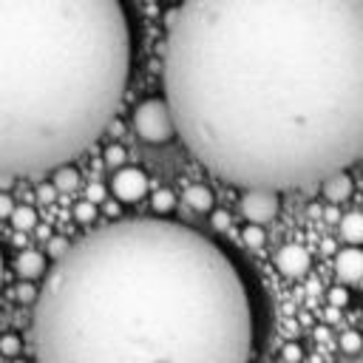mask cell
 <instances>
[{
    "label": "cell",
    "mask_w": 363,
    "mask_h": 363,
    "mask_svg": "<svg viewBox=\"0 0 363 363\" xmlns=\"http://www.w3.org/2000/svg\"><path fill=\"white\" fill-rule=\"evenodd\" d=\"M162 85L216 179L303 190L363 159V0H182Z\"/></svg>",
    "instance_id": "1"
},
{
    "label": "cell",
    "mask_w": 363,
    "mask_h": 363,
    "mask_svg": "<svg viewBox=\"0 0 363 363\" xmlns=\"http://www.w3.org/2000/svg\"><path fill=\"white\" fill-rule=\"evenodd\" d=\"M34 363H252V292L233 255L164 218L85 233L45 272Z\"/></svg>",
    "instance_id": "2"
},
{
    "label": "cell",
    "mask_w": 363,
    "mask_h": 363,
    "mask_svg": "<svg viewBox=\"0 0 363 363\" xmlns=\"http://www.w3.org/2000/svg\"><path fill=\"white\" fill-rule=\"evenodd\" d=\"M128 74L122 0H0V179L85 153L113 122Z\"/></svg>",
    "instance_id": "3"
},
{
    "label": "cell",
    "mask_w": 363,
    "mask_h": 363,
    "mask_svg": "<svg viewBox=\"0 0 363 363\" xmlns=\"http://www.w3.org/2000/svg\"><path fill=\"white\" fill-rule=\"evenodd\" d=\"M133 130L147 145H162V142L173 139L176 136V122H173L167 99L153 96V99L139 102L136 111H133Z\"/></svg>",
    "instance_id": "4"
},
{
    "label": "cell",
    "mask_w": 363,
    "mask_h": 363,
    "mask_svg": "<svg viewBox=\"0 0 363 363\" xmlns=\"http://www.w3.org/2000/svg\"><path fill=\"white\" fill-rule=\"evenodd\" d=\"M281 193L278 190H267V187H247L241 193V213L250 224H269L275 216H278V199Z\"/></svg>",
    "instance_id": "5"
},
{
    "label": "cell",
    "mask_w": 363,
    "mask_h": 363,
    "mask_svg": "<svg viewBox=\"0 0 363 363\" xmlns=\"http://www.w3.org/2000/svg\"><path fill=\"white\" fill-rule=\"evenodd\" d=\"M111 193L116 201H125V204H136L147 196V176L139 170V167H119L111 179Z\"/></svg>",
    "instance_id": "6"
},
{
    "label": "cell",
    "mask_w": 363,
    "mask_h": 363,
    "mask_svg": "<svg viewBox=\"0 0 363 363\" xmlns=\"http://www.w3.org/2000/svg\"><path fill=\"white\" fill-rule=\"evenodd\" d=\"M309 250L301 247V244H284L278 252H275V269L284 275V278H301L309 272Z\"/></svg>",
    "instance_id": "7"
},
{
    "label": "cell",
    "mask_w": 363,
    "mask_h": 363,
    "mask_svg": "<svg viewBox=\"0 0 363 363\" xmlns=\"http://www.w3.org/2000/svg\"><path fill=\"white\" fill-rule=\"evenodd\" d=\"M335 272L343 284H357L363 281V250L357 247H346L337 252L335 258Z\"/></svg>",
    "instance_id": "8"
},
{
    "label": "cell",
    "mask_w": 363,
    "mask_h": 363,
    "mask_svg": "<svg viewBox=\"0 0 363 363\" xmlns=\"http://www.w3.org/2000/svg\"><path fill=\"white\" fill-rule=\"evenodd\" d=\"M14 269L23 281H34V278H43L48 272V261H45V252L40 250H23L14 261Z\"/></svg>",
    "instance_id": "9"
},
{
    "label": "cell",
    "mask_w": 363,
    "mask_h": 363,
    "mask_svg": "<svg viewBox=\"0 0 363 363\" xmlns=\"http://www.w3.org/2000/svg\"><path fill=\"white\" fill-rule=\"evenodd\" d=\"M320 193H323V199H326L329 204H343V201L352 196V176H349L346 170L332 173V176L320 184Z\"/></svg>",
    "instance_id": "10"
},
{
    "label": "cell",
    "mask_w": 363,
    "mask_h": 363,
    "mask_svg": "<svg viewBox=\"0 0 363 363\" xmlns=\"http://www.w3.org/2000/svg\"><path fill=\"white\" fill-rule=\"evenodd\" d=\"M337 230H340V238H343L349 247H357V244H363V213L352 210V213L340 216V221H337Z\"/></svg>",
    "instance_id": "11"
},
{
    "label": "cell",
    "mask_w": 363,
    "mask_h": 363,
    "mask_svg": "<svg viewBox=\"0 0 363 363\" xmlns=\"http://www.w3.org/2000/svg\"><path fill=\"white\" fill-rule=\"evenodd\" d=\"M184 204L190 210H199V213H207L213 207V190L207 184H193L184 190Z\"/></svg>",
    "instance_id": "12"
},
{
    "label": "cell",
    "mask_w": 363,
    "mask_h": 363,
    "mask_svg": "<svg viewBox=\"0 0 363 363\" xmlns=\"http://www.w3.org/2000/svg\"><path fill=\"white\" fill-rule=\"evenodd\" d=\"M51 184H54L57 190H62V193H71V190L79 184V173H77V167H71V164L57 167V170L51 173Z\"/></svg>",
    "instance_id": "13"
},
{
    "label": "cell",
    "mask_w": 363,
    "mask_h": 363,
    "mask_svg": "<svg viewBox=\"0 0 363 363\" xmlns=\"http://www.w3.org/2000/svg\"><path fill=\"white\" fill-rule=\"evenodd\" d=\"M11 227L26 233V230H34L37 227V210L28 207V204H17L14 213H11Z\"/></svg>",
    "instance_id": "14"
},
{
    "label": "cell",
    "mask_w": 363,
    "mask_h": 363,
    "mask_svg": "<svg viewBox=\"0 0 363 363\" xmlns=\"http://www.w3.org/2000/svg\"><path fill=\"white\" fill-rule=\"evenodd\" d=\"M337 346H340L343 354H360V349H363V337H360L357 329H343L340 337H337Z\"/></svg>",
    "instance_id": "15"
},
{
    "label": "cell",
    "mask_w": 363,
    "mask_h": 363,
    "mask_svg": "<svg viewBox=\"0 0 363 363\" xmlns=\"http://www.w3.org/2000/svg\"><path fill=\"white\" fill-rule=\"evenodd\" d=\"M150 207H153V213H159V216L170 213V210L176 207V196H173V190H167V187L156 190V193L150 196Z\"/></svg>",
    "instance_id": "16"
},
{
    "label": "cell",
    "mask_w": 363,
    "mask_h": 363,
    "mask_svg": "<svg viewBox=\"0 0 363 363\" xmlns=\"http://www.w3.org/2000/svg\"><path fill=\"white\" fill-rule=\"evenodd\" d=\"M241 241H244L250 250H261V247H264V241H267L264 227H261V224H247V227L241 230Z\"/></svg>",
    "instance_id": "17"
},
{
    "label": "cell",
    "mask_w": 363,
    "mask_h": 363,
    "mask_svg": "<svg viewBox=\"0 0 363 363\" xmlns=\"http://www.w3.org/2000/svg\"><path fill=\"white\" fill-rule=\"evenodd\" d=\"M23 352V340H20V335H14V332H6V335H0V354L3 357H17Z\"/></svg>",
    "instance_id": "18"
},
{
    "label": "cell",
    "mask_w": 363,
    "mask_h": 363,
    "mask_svg": "<svg viewBox=\"0 0 363 363\" xmlns=\"http://www.w3.org/2000/svg\"><path fill=\"white\" fill-rule=\"evenodd\" d=\"M74 218H77L79 224H91V221L96 218V204H94L91 199H85V201H79V204L74 207Z\"/></svg>",
    "instance_id": "19"
},
{
    "label": "cell",
    "mask_w": 363,
    "mask_h": 363,
    "mask_svg": "<svg viewBox=\"0 0 363 363\" xmlns=\"http://www.w3.org/2000/svg\"><path fill=\"white\" fill-rule=\"evenodd\" d=\"M326 298H329V306H337V309H343V306L349 303V289H346L343 284H337V286H332V289L326 292Z\"/></svg>",
    "instance_id": "20"
},
{
    "label": "cell",
    "mask_w": 363,
    "mask_h": 363,
    "mask_svg": "<svg viewBox=\"0 0 363 363\" xmlns=\"http://www.w3.org/2000/svg\"><path fill=\"white\" fill-rule=\"evenodd\" d=\"M281 360H284V363H301V360H303V349H301L295 340H289V343L281 346Z\"/></svg>",
    "instance_id": "21"
},
{
    "label": "cell",
    "mask_w": 363,
    "mask_h": 363,
    "mask_svg": "<svg viewBox=\"0 0 363 363\" xmlns=\"http://www.w3.org/2000/svg\"><path fill=\"white\" fill-rule=\"evenodd\" d=\"M14 295H17V301H20V303H31V306H34V301H37L40 289H37L31 281H26V284H20V286H17V292H14Z\"/></svg>",
    "instance_id": "22"
},
{
    "label": "cell",
    "mask_w": 363,
    "mask_h": 363,
    "mask_svg": "<svg viewBox=\"0 0 363 363\" xmlns=\"http://www.w3.org/2000/svg\"><path fill=\"white\" fill-rule=\"evenodd\" d=\"M68 247H71V241L68 238H62V235H54V238H48V255L57 261L60 255H65L68 252Z\"/></svg>",
    "instance_id": "23"
},
{
    "label": "cell",
    "mask_w": 363,
    "mask_h": 363,
    "mask_svg": "<svg viewBox=\"0 0 363 363\" xmlns=\"http://www.w3.org/2000/svg\"><path fill=\"white\" fill-rule=\"evenodd\" d=\"M105 162H108V164H113V167H119V164L125 162V147H119V145H111V147L105 150Z\"/></svg>",
    "instance_id": "24"
},
{
    "label": "cell",
    "mask_w": 363,
    "mask_h": 363,
    "mask_svg": "<svg viewBox=\"0 0 363 363\" xmlns=\"http://www.w3.org/2000/svg\"><path fill=\"white\" fill-rule=\"evenodd\" d=\"M14 199L9 196V193H0V218H11V213H14Z\"/></svg>",
    "instance_id": "25"
},
{
    "label": "cell",
    "mask_w": 363,
    "mask_h": 363,
    "mask_svg": "<svg viewBox=\"0 0 363 363\" xmlns=\"http://www.w3.org/2000/svg\"><path fill=\"white\" fill-rule=\"evenodd\" d=\"M210 224H213L216 230H227V227H230V216H227L224 210H216V213L210 216Z\"/></svg>",
    "instance_id": "26"
},
{
    "label": "cell",
    "mask_w": 363,
    "mask_h": 363,
    "mask_svg": "<svg viewBox=\"0 0 363 363\" xmlns=\"http://www.w3.org/2000/svg\"><path fill=\"white\" fill-rule=\"evenodd\" d=\"M323 218H326V221H340L337 204H326V210H323Z\"/></svg>",
    "instance_id": "27"
},
{
    "label": "cell",
    "mask_w": 363,
    "mask_h": 363,
    "mask_svg": "<svg viewBox=\"0 0 363 363\" xmlns=\"http://www.w3.org/2000/svg\"><path fill=\"white\" fill-rule=\"evenodd\" d=\"M54 193H57V187H54V184H45V187H40V199H43V201H48Z\"/></svg>",
    "instance_id": "28"
},
{
    "label": "cell",
    "mask_w": 363,
    "mask_h": 363,
    "mask_svg": "<svg viewBox=\"0 0 363 363\" xmlns=\"http://www.w3.org/2000/svg\"><path fill=\"white\" fill-rule=\"evenodd\" d=\"M340 318V309L337 306H326V323H335Z\"/></svg>",
    "instance_id": "29"
},
{
    "label": "cell",
    "mask_w": 363,
    "mask_h": 363,
    "mask_svg": "<svg viewBox=\"0 0 363 363\" xmlns=\"http://www.w3.org/2000/svg\"><path fill=\"white\" fill-rule=\"evenodd\" d=\"M315 337H318V343H326V340H329V329H326V326H318V329H315Z\"/></svg>",
    "instance_id": "30"
},
{
    "label": "cell",
    "mask_w": 363,
    "mask_h": 363,
    "mask_svg": "<svg viewBox=\"0 0 363 363\" xmlns=\"http://www.w3.org/2000/svg\"><path fill=\"white\" fill-rule=\"evenodd\" d=\"M0 289H3V252H0Z\"/></svg>",
    "instance_id": "31"
}]
</instances>
